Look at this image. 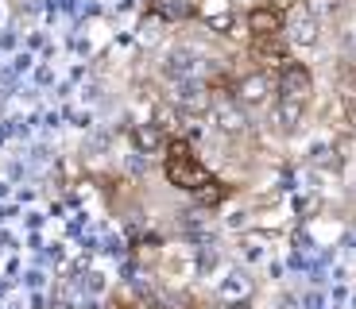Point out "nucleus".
I'll list each match as a JSON object with an SVG mask.
<instances>
[{
    "label": "nucleus",
    "instance_id": "obj_1",
    "mask_svg": "<svg viewBox=\"0 0 356 309\" xmlns=\"http://www.w3.org/2000/svg\"><path fill=\"white\" fill-rule=\"evenodd\" d=\"M163 174L170 185L186 190V194H202L205 185L213 182V174L202 167V159L194 155L190 140H167V162H163Z\"/></svg>",
    "mask_w": 356,
    "mask_h": 309
},
{
    "label": "nucleus",
    "instance_id": "obj_2",
    "mask_svg": "<svg viewBox=\"0 0 356 309\" xmlns=\"http://www.w3.org/2000/svg\"><path fill=\"white\" fill-rule=\"evenodd\" d=\"M248 58L256 70H283L291 62V47H286L283 35H252Z\"/></svg>",
    "mask_w": 356,
    "mask_h": 309
},
{
    "label": "nucleus",
    "instance_id": "obj_3",
    "mask_svg": "<svg viewBox=\"0 0 356 309\" xmlns=\"http://www.w3.org/2000/svg\"><path fill=\"white\" fill-rule=\"evenodd\" d=\"M275 93L279 97H291V101H306L310 105V93H314V74L306 62H286L275 78Z\"/></svg>",
    "mask_w": 356,
    "mask_h": 309
},
{
    "label": "nucleus",
    "instance_id": "obj_4",
    "mask_svg": "<svg viewBox=\"0 0 356 309\" xmlns=\"http://www.w3.org/2000/svg\"><path fill=\"white\" fill-rule=\"evenodd\" d=\"M244 27H248V35H283L286 31V12L275 8L271 0L256 4V8L244 16Z\"/></svg>",
    "mask_w": 356,
    "mask_h": 309
},
{
    "label": "nucleus",
    "instance_id": "obj_5",
    "mask_svg": "<svg viewBox=\"0 0 356 309\" xmlns=\"http://www.w3.org/2000/svg\"><path fill=\"white\" fill-rule=\"evenodd\" d=\"M232 97L241 101L244 108H256V105H264V101L271 97V74H267V70L241 74V78H236V93H232Z\"/></svg>",
    "mask_w": 356,
    "mask_h": 309
},
{
    "label": "nucleus",
    "instance_id": "obj_6",
    "mask_svg": "<svg viewBox=\"0 0 356 309\" xmlns=\"http://www.w3.org/2000/svg\"><path fill=\"white\" fill-rule=\"evenodd\" d=\"M286 39H291L294 47H318L321 39V19L314 16V12H294L291 24H286Z\"/></svg>",
    "mask_w": 356,
    "mask_h": 309
},
{
    "label": "nucleus",
    "instance_id": "obj_7",
    "mask_svg": "<svg viewBox=\"0 0 356 309\" xmlns=\"http://www.w3.org/2000/svg\"><path fill=\"white\" fill-rule=\"evenodd\" d=\"M213 124L221 128L225 135H241L244 128H248V120H244V112H241V101L236 97L213 101Z\"/></svg>",
    "mask_w": 356,
    "mask_h": 309
},
{
    "label": "nucleus",
    "instance_id": "obj_8",
    "mask_svg": "<svg viewBox=\"0 0 356 309\" xmlns=\"http://www.w3.org/2000/svg\"><path fill=\"white\" fill-rule=\"evenodd\" d=\"M306 116V101H291V97H279L275 105V124L283 132H298V124Z\"/></svg>",
    "mask_w": 356,
    "mask_h": 309
},
{
    "label": "nucleus",
    "instance_id": "obj_9",
    "mask_svg": "<svg viewBox=\"0 0 356 309\" xmlns=\"http://www.w3.org/2000/svg\"><path fill=\"white\" fill-rule=\"evenodd\" d=\"M205 19H209V27H213L217 35H232V27H236V19H232L229 8H221V12H209V8H205Z\"/></svg>",
    "mask_w": 356,
    "mask_h": 309
},
{
    "label": "nucleus",
    "instance_id": "obj_10",
    "mask_svg": "<svg viewBox=\"0 0 356 309\" xmlns=\"http://www.w3.org/2000/svg\"><path fill=\"white\" fill-rule=\"evenodd\" d=\"M194 197H197L202 205H221L225 197H229V185H225V182H217V178H213V182L205 185L202 194H194Z\"/></svg>",
    "mask_w": 356,
    "mask_h": 309
},
{
    "label": "nucleus",
    "instance_id": "obj_11",
    "mask_svg": "<svg viewBox=\"0 0 356 309\" xmlns=\"http://www.w3.org/2000/svg\"><path fill=\"white\" fill-rule=\"evenodd\" d=\"M159 132H163L159 124H147V128H140V132H136V143H140V147H155V143L163 140Z\"/></svg>",
    "mask_w": 356,
    "mask_h": 309
},
{
    "label": "nucleus",
    "instance_id": "obj_12",
    "mask_svg": "<svg viewBox=\"0 0 356 309\" xmlns=\"http://www.w3.org/2000/svg\"><path fill=\"white\" fill-rule=\"evenodd\" d=\"M345 116H348V120L356 124V81H353V85L345 89Z\"/></svg>",
    "mask_w": 356,
    "mask_h": 309
},
{
    "label": "nucleus",
    "instance_id": "obj_13",
    "mask_svg": "<svg viewBox=\"0 0 356 309\" xmlns=\"http://www.w3.org/2000/svg\"><path fill=\"white\" fill-rule=\"evenodd\" d=\"M108 309H132V301H124V298L116 301V298H113V306H108Z\"/></svg>",
    "mask_w": 356,
    "mask_h": 309
},
{
    "label": "nucleus",
    "instance_id": "obj_14",
    "mask_svg": "<svg viewBox=\"0 0 356 309\" xmlns=\"http://www.w3.org/2000/svg\"><path fill=\"white\" fill-rule=\"evenodd\" d=\"M232 309H244V306H232Z\"/></svg>",
    "mask_w": 356,
    "mask_h": 309
}]
</instances>
